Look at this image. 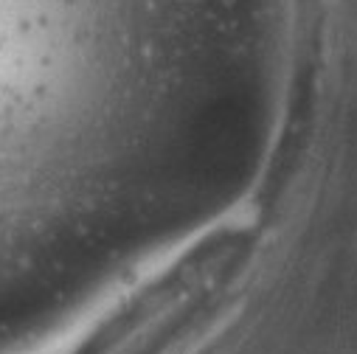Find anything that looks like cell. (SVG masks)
Masks as SVG:
<instances>
[{
	"label": "cell",
	"instance_id": "obj_1",
	"mask_svg": "<svg viewBox=\"0 0 357 354\" xmlns=\"http://www.w3.org/2000/svg\"><path fill=\"white\" fill-rule=\"evenodd\" d=\"M236 264L239 247L234 233L206 239L110 315L79 354H163L208 309Z\"/></svg>",
	"mask_w": 357,
	"mask_h": 354
}]
</instances>
